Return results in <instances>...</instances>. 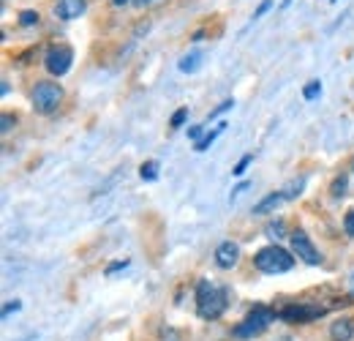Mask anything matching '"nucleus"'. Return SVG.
<instances>
[{"mask_svg": "<svg viewBox=\"0 0 354 341\" xmlns=\"http://www.w3.org/2000/svg\"><path fill=\"white\" fill-rule=\"evenodd\" d=\"M226 311V290L213 287L210 281L196 284V314L202 320H218Z\"/></svg>", "mask_w": 354, "mask_h": 341, "instance_id": "f257e3e1", "label": "nucleus"}, {"mask_svg": "<svg viewBox=\"0 0 354 341\" xmlns=\"http://www.w3.org/2000/svg\"><path fill=\"white\" fill-rule=\"evenodd\" d=\"M254 265H257L262 273L278 276V273H286V270L295 268V256L289 254L286 249H281V246H265V249L257 252Z\"/></svg>", "mask_w": 354, "mask_h": 341, "instance_id": "f03ea898", "label": "nucleus"}, {"mask_svg": "<svg viewBox=\"0 0 354 341\" xmlns=\"http://www.w3.org/2000/svg\"><path fill=\"white\" fill-rule=\"evenodd\" d=\"M270 320H275V314H272L270 308H265V306H257V308L248 311V317H245L240 325H234L232 336H234V339H254V336L265 333Z\"/></svg>", "mask_w": 354, "mask_h": 341, "instance_id": "7ed1b4c3", "label": "nucleus"}, {"mask_svg": "<svg viewBox=\"0 0 354 341\" xmlns=\"http://www.w3.org/2000/svg\"><path fill=\"white\" fill-rule=\"evenodd\" d=\"M60 101H63V87L57 85V82H49V80L39 82V85L33 87V93H30V104L41 115L55 112L60 107Z\"/></svg>", "mask_w": 354, "mask_h": 341, "instance_id": "20e7f679", "label": "nucleus"}, {"mask_svg": "<svg viewBox=\"0 0 354 341\" xmlns=\"http://www.w3.org/2000/svg\"><path fill=\"white\" fill-rule=\"evenodd\" d=\"M71 63H74V49H71L68 44H57V46H49V49H46L44 66L52 77H63V74H68Z\"/></svg>", "mask_w": 354, "mask_h": 341, "instance_id": "39448f33", "label": "nucleus"}, {"mask_svg": "<svg viewBox=\"0 0 354 341\" xmlns=\"http://www.w3.org/2000/svg\"><path fill=\"white\" fill-rule=\"evenodd\" d=\"M324 314H327L324 306H306V303H300V306H286V308L278 311V317H281V320H289V322H313V320H319V317H324Z\"/></svg>", "mask_w": 354, "mask_h": 341, "instance_id": "423d86ee", "label": "nucleus"}, {"mask_svg": "<svg viewBox=\"0 0 354 341\" xmlns=\"http://www.w3.org/2000/svg\"><path fill=\"white\" fill-rule=\"evenodd\" d=\"M292 249H295V254L300 256L306 265H319V262H322V254L316 252V246L310 243V238L303 229H297V232L292 235Z\"/></svg>", "mask_w": 354, "mask_h": 341, "instance_id": "0eeeda50", "label": "nucleus"}, {"mask_svg": "<svg viewBox=\"0 0 354 341\" xmlns=\"http://www.w3.org/2000/svg\"><path fill=\"white\" fill-rule=\"evenodd\" d=\"M85 11H88V0H57L55 3V17L63 22L80 19Z\"/></svg>", "mask_w": 354, "mask_h": 341, "instance_id": "6e6552de", "label": "nucleus"}, {"mask_svg": "<svg viewBox=\"0 0 354 341\" xmlns=\"http://www.w3.org/2000/svg\"><path fill=\"white\" fill-rule=\"evenodd\" d=\"M237 262H240V246L232 243V241H223L221 246L216 249V265L223 268V270H229V268H234Z\"/></svg>", "mask_w": 354, "mask_h": 341, "instance_id": "1a4fd4ad", "label": "nucleus"}, {"mask_svg": "<svg viewBox=\"0 0 354 341\" xmlns=\"http://www.w3.org/2000/svg\"><path fill=\"white\" fill-rule=\"evenodd\" d=\"M330 339L333 341H352L354 339V320L341 317L330 325Z\"/></svg>", "mask_w": 354, "mask_h": 341, "instance_id": "9d476101", "label": "nucleus"}, {"mask_svg": "<svg viewBox=\"0 0 354 341\" xmlns=\"http://www.w3.org/2000/svg\"><path fill=\"white\" fill-rule=\"evenodd\" d=\"M202 60H205V55L202 52H188V55H183L180 58V71L183 74H194V71H199V66H202Z\"/></svg>", "mask_w": 354, "mask_h": 341, "instance_id": "9b49d317", "label": "nucleus"}, {"mask_svg": "<svg viewBox=\"0 0 354 341\" xmlns=\"http://www.w3.org/2000/svg\"><path fill=\"white\" fill-rule=\"evenodd\" d=\"M283 200H286V194H283V191H272V194H267L265 200H262V202L254 208V213H259V216L270 213V211H275V208H278Z\"/></svg>", "mask_w": 354, "mask_h": 341, "instance_id": "f8f14e48", "label": "nucleus"}, {"mask_svg": "<svg viewBox=\"0 0 354 341\" xmlns=\"http://www.w3.org/2000/svg\"><path fill=\"white\" fill-rule=\"evenodd\" d=\"M223 128H226V123H218V128H216V131H210V134H205V137H202V139L196 142V150H199V153H202V150H207V148H210V145L216 142V137L221 134Z\"/></svg>", "mask_w": 354, "mask_h": 341, "instance_id": "ddd939ff", "label": "nucleus"}, {"mask_svg": "<svg viewBox=\"0 0 354 341\" xmlns=\"http://www.w3.org/2000/svg\"><path fill=\"white\" fill-rule=\"evenodd\" d=\"M139 175H142V180H156L158 177V161H145Z\"/></svg>", "mask_w": 354, "mask_h": 341, "instance_id": "4468645a", "label": "nucleus"}, {"mask_svg": "<svg viewBox=\"0 0 354 341\" xmlns=\"http://www.w3.org/2000/svg\"><path fill=\"white\" fill-rule=\"evenodd\" d=\"M319 93H322V82H319V80H313V82H308V85L303 87V98H306V101H313Z\"/></svg>", "mask_w": 354, "mask_h": 341, "instance_id": "2eb2a0df", "label": "nucleus"}, {"mask_svg": "<svg viewBox=\"0 0 354 341\" xmlns=\"http://www.w3.org/2000/svg\"><path fill=\"white\" fill-rule=\"evenodd\" d=\"M303 186H306V180H297V183H289V186L283 189V194H286V200H295V197H300V194H303Z\"/></svg>", "mask_w": 354, "mask_h": 341, "instance_id": "dca6fc26", "label": "nucleus"}, {"mask_svg": "<svg viewBox=\"0 0 354 341\" xmlns=\"http://www.w3.org/2000/svg\"><path fill=\"white\" fill-rule=\"evenodd\" d=\"M283 229H286V224H283L281 218L272 221V224H267V235H270V238H283V235H286Z\"/></svg>", "mask_w": 354, "mask_h": 341, "instance_id": "f3484780", "label": "nucleus"}, {"mask_svg": "<svg viewBox=\"0 0 354 341\" xmlns=\"http://www.w3.org/2000/svg\"><path fill=\"white\" fill-rule=\"evenodd\" d=\"M36 22H39V14H36V11H30V8H28V11H22V17H19V25L30 28V25H36Z\"/></svg>", "mask_w": 354, "mask_h": 341, "instance_id": "a211bd4d", "label": "nucleus"}, {"mask_svg": "<svg viewBox=\"0 0 354 341\" xmlns=\"http://www.w3.org/2000/svg\"><path fill=\"white\" fill-rule=\"evenodd\" d=\"M185 118H188V110H185V107H180V110H177L175 115H172V121H169V126H172V128H180V126H183V123H185Z\"/></svg>", "mask_w": 354, "mask_h": 341, "instance_id": "6ab92c4d", "label": "nucleus"}, {"mask_svg": "<svg viewBox=\"0 0 354 341\" xmlns=\"http://www.w3.org/2000/svg\"><path fill=\"white\" fill-rule=\"evenodd\" d=\"M344 191H346V177L341 175V177L333 183V194H335V197H344Z\"/></svg>", "mask_w": 354, "mask_h": 341, "instance_id": "aec40b11", "label": "nucleus"}, {"mask_svg": "<svg viewBox=\"0 0 354 341\" xmlns=\"http://www.w3.org/2000/svg\"><path fill=\"white\" fill-rule=\"evenodd\" d=\"M344 229H346L349 238H354V208L346 213V218H344Z\"/></svg>", "mask_w": 354, "mask_h": 341, "instance_id": "412c9836", "label": "nucleus"}, {"mask_svg": "<svg viewBox=\"0 0 354 341\" xmlns=\"http://www.w3.org/2000/svg\"><path fill=\"white\" fill-rule=\"evenodd\" d=\"M232 104H234V101H232V98H226V101H223V104H218V107H216V112H210V118H207V123H210V121H213V118H216V115H221V112H226V110H229V107H232Z\"/></svg>", "mask_w": 354, "mask_h": 341, "instance_id": "4be33fe9", "label": "nucleus"}, {"mask_svg": "<svg viewBox=\"0 0 354 341\" xmlns=\"http://www.w3.org/2000/svg\"><path fill=\"white\" fill-rule=\"evenodd\" d=\"M248 164H251V156H243V159H240V161H237V167H234V175H243V172L248 170Z\"/></svg>", "mask_w": 354, "mask_h": 341, "instance_id": "5701e85b", "label": "nucleus"}, {"mask_svg": "<svg viewBox=\"0 0 354 341\" xmlns=\"http://www.w3.org/2000/svg\"><path fill=\"white\" fill-rule=\"evenodd\" d=\"M123 268H129V259H123V262H112V265L106 268V276H112V273H118V270H123Z\"/></svg>", "mask_w": 354, "mask_h": 341, "instance_id": "b1692460", "label": "nucleus"}, {"mask_svg": "<svg viewBox=\"0 0 354 341\" xmlns=\"http://www.w3.org/2000/svg\"><path fill=\"white\" fill-rule=\"evenodd\" d=\"M17 123V118H11V115H3V126H0V131L6 134V131H11V126Z\"/></svg>", "mask_w": 354, "mask_h": 341, "instance_id": "393cba45", "label": "nucleus"}, {"mask_svg": "<svg viewBox=\"0 0 354 341\" xmlns=\"http://www.w3.org/2000/svg\"><path fill=\"white\" fill-rule=\"evenodd\" d=\"M270 6H272V0H262V3H259V8H257V14H254V19H259L262 14H267V8H270Z\"/></svg>", "mask_w": 354, "mask_h": 341, "instance_id": "a878e982", "label": "nucleus"}, {"mask_svg": "<svg viewBox=\"0 0 354 341\" xmlns=\"http://www.w3.org/2000/svg\"><path fill=\"white\" fill-rule=\"evenodd\" d=\"M202 131H205V128H202V126H194V128H188V137H191V139H196V142H199V139H202Z\"/></svg>", "mask_w": 354, "mask_h": 341, "instance_id": "bb28decb", "label": "nucleus"}, {"mask_svg": "<svg viewBox=\"0 0 354 341\" xmlns=\"http://www.w3.org/2000/svg\"><path fill=\"white\" fill-rule=\"evenodd\" d=\"M11 311H19V303H17V300H14V303H6V306H3V317H8Z\"/></svg>", "mask_w": 354, "mask_h": 341, "instance_id": "cd10ccee", "label": "nucleus"}, {"mask_svg": "<svg viewBox=\"0 0 354 341\" xmlns=\"http://www.w3.org/2000/svg\"><path fill=\"white\" fill-rule=\"evenodd\" d=\"M245 189H248V183H245V180H243V183H237V189L232 191V197H229V200H234V197H237V194H243Z\"/></svg>", "mask_w": 354, "mask_h": 341, "instance_id": "c85d7f7f", "label": "nucleus"}, {"mask_svg": "<svg viewBox=\"0 0 354 341\" xmlns=\"http://www.w3.org/2000/svg\"><path fill=\"white\" fill-rule=\"evenodd\" d=\"M112 3H115V6H129L131 0H112Z\"/></svg>", "mask_w": 354, "mask_h": 341, "instance_id": "c756f323", "label": "nucleus"}, {"mask_svg": "<svg viewBox=\"0 0 354 341\" xmlns=\"http://www.w3.org/2000/svg\"><path fill=\"white\" fill-rule=\"evenodd\" d=\"M136 3H139V6H147V3H150V0H136Z\"/></svg>", "mask_w": 354, "mask_h": 341, "instance_id": "7c9ffc66", "label": "nucleus"}, {"mask_svg": "<svg viewBox=\"0 0 354 341\" xmlns=\"http://www.w3.org/2000/svg\"><path fill=\"white\" fill-rule=\"evenodd\" d=\"M330 3H335V0H330Z\"/></svg>", "mask_w": 354, "mask_h": 341, "instance_id": "2f4dec72", "label": "nucleus"}]
</instances>
